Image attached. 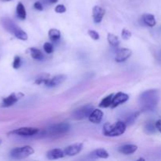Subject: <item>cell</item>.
I'll use <instances>...</instances> for the list:
<instances>
[{
  "label": "cell",
  "mask_w": 161,
  "mask_h": 161,
  "mask_svg": "<svg viewBox=\"0 0 161 161\" xmlns=\"http://www.w3.org/2000/svg\"><path fill=\"white\" fill-rule=\"evenodd\" d=\"M121 36H122V38L124 40H128V39H129L131 37V32H130L129 30H128V29H123L122 30V32H121Z\"/></svg>",
  "instance_id": "obj_28"
},
{
  "label": "cell",
  "mask_w": 161,
  "mask_h": 161,
  "mask_svg": "<svg viewBox=\"0 0 161 161\" xmlns=\"http://www.w3.org/2000/svg\"><path fill=\"white\" fill-rule=\"evenodd\" d=\"M0 23L6 31L13 34L17 39L23 40V41H26L29 38L28 34L24 31H23L18 25H17L12 19L9 18L7 17H3L0 19Z\"/></svg>",
  "instance_id": "obj_2"
},
{
  "label": "cell",
  "mask_w": 161,
  "mask_h": 161,
  "mask_svg": "<svg viewBox=\"0 0 161 161\" xmlns=\"http://www.w3.org/2000/svg\"><path fill=\"white\" fill-rule=\"evenodd\" d=\"M49 75L48 73H43L42 75H40L39 77H37V79H36V82L35 83H36V84H43V83H44L46 84L47 81L49 80Z\"/></svg>",
  "instance_id": "obj_25"
},
{
  "label": "cell",
  "mask_w": 161,
  "mask_h": 161,
  "mask_svg": "<svg viewBox=\"0 0 161 161\" xmlns=\"http://www.w3.org/2000/svg\"><path fill=\"white\" fill-rule=\"evenodd\" d=\"M157 130L156 128V124L153 122H148L146 123V124L145 125V131L148 134H153L156 132V130Z\"/></svg>",
  "instance_id": "obj_24"
},
{
  "label": "cell",
  "mask_w": 161,
  "mask_h": 161,
  "mask_svg": "<svg viewBox=\"0 0 161 161\" xmlns=\"http://www.w3.org/2000/svg\"><path fill=\"white\" fill-rule=\"evenodd\" d=\"M1 143H2V140L0 139V145H1Z\"/></svg>",
  "instance_id": "obj_37"
},
{
  "label": "cell",
  "mask_w": 161,
  "mask_h": 161,
  "mask_svg": "<svg viewBox=\"0 0 161 161\" xmlns=\"http://www.w3.org/2000/svg\"><path fill=\"white\" fill-rule=\"evenodd\" d=\"M92 157L94 158H101L106 159L109 157V154L105 149L104 148H98L96 150H94L92 153L91 154Z\"/></svg>",
  "instance_id": "obj_18"
},
{
  "label": "cell",
  "mask_w": 161,
  "mask_h": 161,
  "mask_svg": "<svg viewBox=\"0 0 161 161\" xmlns=\"http://www.w3.org/2000/svg\"><path fill=\"white\" fill-rule=\"evenodd\" d=\"M21 65V58L19 56H16L13 59V68L14 69H18Z\"/></svg>",
  "instance_id": "obj_26"
},
{
  "label": "cell",
  "mask_w": 161,
  "mask_h": 161,
  "mask_svg": "<svg viewBox=\"0 0 161 161\" xmlns=\"http://www.w3.org/2000/svg\"><path fill=\"white\" fill-rule=\"evenodd\" d=\"M3 2H9V1H11V0H3Z\"/></svg>",
  "instance_id": "obj_36"
},
{
  "label": "cell",
  "mask_w": 161,
  "mask_h": 161,
  "mask_svg": "<svg viewBox=\"0 0 161 161\" xmlns=\"http://www.w3.org/2000/svg\"><path fill=\"white\" fill-rule=\"evenodd\" d=\"M105 13V11L103 8L99 6H95L93 8V19H94V22L96 24L101 22Z\"/></svg>",
  "instance_id": "obj_14"
},
{
  "label": "cell",
  "mask_w": 161,
  "mask_h": 161,
  "mask_svg": "<svg viewBox=\"0 0 161 161\" xmlns=\"http://www.w3.org/2000/svg\"><path fill=\"white\" fill-rule=\"evenodd\" d=\"M83 145L82 143H75V144H72V145L67 146L65 148L64 152H65V154L66 156H73L79 153L83 149Z\"/></svg>",
  "instance_id": "obj_11"
},
{
  "label": "cell",
  "mask_w": 161,
  "mask_h": 161,
  "mask_svg": "<svg viewBox=\"0 0 161 161\" xmlns=\"http://www.w3.org/2000/svg\"><path fill=\"white\" fill-rule=\"evenodd\" d=\"M142 22L148 27H154L156 24L155 17L151 13H145L142 16Z\"/></svg>",
  "instance_id": "obj_17"
},
{
  "label": "cell",
  "mask_w": 161,
  "mask_h": 161,
  "mask_svg": "<svg viewBox=\"0 0 161 161\" xmlns=\"http://www.w3.org/2000/svg\"><path fill=\"white\" fill-rule=\"evenodd\" d=\"M39 132V129L36 128H21L12 131V134L22 137L34 136Z\"/></svg>",
  "instance_id": "obj_8"
},
{
  "label": "cell",
  "mask_w": 161,
  "mask_h": 161,
  "mask_svg": "<svg viewBox=\"0 0 161 161\" xmlns=\"http://www.w3.org/2000/svg\"><path fill=\"white\" fill-rule=\"evenodd\" d=\"M129 99V95L123 92H118L117 94H116L113 96V99H112V103L111 107L112 108H116L117 106H119L120 105L123 104L126 101H128Z\"/></svg>",
  "instance_id": "obj_10"
},
{
  "label": "cell",
  "mask_w": 161,
  "mask_h": 161,
  "mask_svg": "<svg viewBox=\"0 0 161 161\" xmlns=\"http://www.w3.org/2000/svg\"><path fill=\"white\" fill-rule=\"evenodd\" d=\"M48 36H49V39L54 43L57 42L61 38V32L58 29H51L48 32Z\"/></svg>",
  "instance_id": "obj_21"
},
{
  "label": "cell",
  "mask_w": 161,
  "mask_h": 161,
  "mask_svg": "<svg viewBox=\"0 0 161 161\" xmlns=\"http://www.w3.org/2000/svg\"><path fill=\"white\" fill-rule=\"evenodd\" d=\"M65 155V152L61 148H54L47 152V157L48 160H57L64 157Z\"/></svg>",
  "instance_id": "obj_15"
},
{
  "label": "cell",
  "mask_w": 161,
  "mask_h": 161,
  "mask_svg": "<svg viewBox=\"0 0 161 161\" xmlns=\"http://www.w3.org/2000/svg\"><path fill=\"white\" fill-rule=\"evenodd\" d=\"M138 116V112H136V113H134L133 115H131V116H130L128 117V119H127V120H126V123H128V124H131L132 123L135 122V120H136V118ZM126 123V124H127Z\"/></svg>",
  "instance_id": "obj_30"
},
{
  "label": "cell",
  "mask_w": 161,
  "mask_h": 161,
  "mask_svg": "<svg viewBox=\"0 0 161 161\" xmlns=\"http://www.w3.org/2000/svg\"><path fill=\"white\" fill-rule=\"evenodd\" d=\"M157 56H158V61H160L161 63V50H160V52L157 54Z\"/></svg>",
  "instance_id": "obj_34"
},
{
  "label": "cell",
  "mask_w": 161,
  "mask_h": 161,
  "mask_svg": "<svg viewBox=\"0 0 161 161\" xmlns=\"http://www.w3.org/2000/svg\"><path fill=\"white\" fill-rule=\"evenodd\" d=\"M114 94H109L107 97L104 98L101 100V101L99 104V106L101 108H108V107H111L112 103V99H113Z\"/></svg>",
  "instance_id": "obj_23"
},
{
  "label": "cell",
  "mask_w": 161,
  "mask_h": 161,
  "mask_svg": "<svg viewBox=\"0 0 161 161\" xmlns=\"http://www.w3.org/2000/svg\"><path fill=\"white\" fill-rule=\"evenodd\" d=\"M43 49H44V51L47 54H51L54 51V47H53V45L50 43H46L43 45Z\"/></svg>",
  "instance_id": "obj_27"
},
{
  "label": "cell",
  "mask_w": 161,
  "mask_h": 161,
  "mask_svg": "<svg viewBox=\"0 0 161 161\" xmlns=\"http://www.w3.org/2000/svg\"><path fill=\"white\" fill-rule=\"evenodd\" d=\"M34 8L39 11H42L43 10V5H42V3H39V2L35 3V4H34Z\"/></svg>",
  "instance_id": "obj_32"
},
{
  "label": "cell",
  "mask_w": 161,
  "mask_h": 161,
  "mask_svg": "<svg viewBox=\"0 0 161 161\" xmlns=\"http://www.w3.org/2000/svg\"><path fill=\"white\" fill-rule=\"evenodd\" d=\"M23 96L22 94H15V93H13V94H10L9 96H7L6 98H4L3 99V101H2V107H5V108H7V107H10L12 105H13L14 104H16L18 100L21 98V97Z\"/></svg>",
  "instance_id": "obj_9"
},
{
  "label": "cell",
  "mask_w": 161,
  "mask_h": 161,
  "mask_svg": "<svg viewBox=\"0 0 161 161\" xmlns=\"http://www.w3.org/2000/svg\"><path fill=\"white\" fill-rule=\"evenodd\" d=\"M55 12L57 13H63L66 12V7L64 5H57L55 7Z\"/></svg>",
  "instance_id": "obj_31"
},
{
  "label": "cell",
  "mask_w": 161,
  "mask_h": 161,
  "mask_svg": "<svg viewBox=\"0 0 161 161\" xmlns=\"http://www.w3.org/2000/svg\"><path fill=\"white\" fill-rule=\"evenodd\" d=\"M103 116H104L103 112L100 109H96L92 111L91 115L89 116L88 119L90 120V122L95 123V124H98L101 122V120L103 119Z\"/></svg>",
  "instance_id": "obj_13"
},
{
  "label": "cell",
  "mask_w": 161,
  "mask_h": 161,
  "mask_svg": "<svg viewBox=\"0 0 161 161\" xmlns=\"http://www.w3.org/2000/svg\"><path fill=\"white\" fill-rule=\"evenodd\" d=\"M108 42H109V45L112 47H115L117 48L120 45V40L119 38L112 33L108 34Z\"/></svg>",
  "instance_id": "obj_22"
},
{
  "label": "cell",
  "mask_w": 161,
  "mask_h": 161,
  "mask_svg": "<svg viewBox=\"0 0 161 161\" xmlns=\"http://www.w3.org/2000/svg\"><path fill=\"white\" fill-rule=\"evenodd\" d=\"M88 35L90 36L91 39H94V40H98L99 38H100L99 34L96 31H94V30H89Z\"/></svg>",
  "instance_id": "obj_29"
},
{
  "label": "cell",
  "mask_w": 161,
  "mask_h": 161,
  "mask_svg": "<svg viewBox=\"0 0 161 161\" xmlns=\"http://www.w3.org/2000/svg\"><path fill=\"white\" fill-rule=\"evenodd\" d=\"M66 79V75H57L54 76L53 78H49V80L46 83V86L47 87H55V86L60 85Z\"/></svg>",
  "instance_id": "obj_12"
},
{
  "label": "cell",
  "mask_w": 161,
  "mask_h": 161,
  "mask_svg": "<svg viewBox=\"0 0 161 161\" xmlns=\"http://www.w3.org/2000/svg\"><path fill=\"white\" fill-rule=\"evenodd\" d=\"M35 153L33 148L29 146L17 147L10 151V157L13 160H23L29 156H31Z\"/></svg>",
  "instance_id": "obj_4"
},
{
  "label": "cell",
  "mask_w": 161,
  "mask_h": 161,
  "mask_svg": "<svg viewBox=\"0 0 161 161\" xmlns=\"http://www.w3.org/2000/svg\"><path fill=\"white\" fill-rule=\"evenodd\" d=\"M127 124L123 121H118L113 125L107 123L103 126L102 132L103 135L107 137H118L125 132Z\"/></svg>",
  "instance_id": "obj_3"
},
{
  "label": "cell",
  "mask_w": 161,
  "mask_h": 161,
  "mask_svg": "<svg viewBox=\"0 0 161 161\" xmlns=\"http://www.w3.org/2000/svg\"><path fill=\"white\" fill-rule=\"evenodd\" d=\"M94 107L92 105H85L77 109L74 110L72 112V117L74 120H81L88 118L92 111L94 110Z\"/></svg>",
  "instance_id": "obj_6"
},
{
  "label": "cell",
  "mask_w": 161,
  "mask_h": 161,
  "mask_svg": "<svg viewBox=\"0 0 161 161\" xmlns=\"http://www.w3.org/2000/svg\"><path fill=\"white\" fill-rule=\"evenodd\" d=\"M160 91L156 89H151L143 92L138 98V103L141 110L144 112H152L156 109L160 101Z\"/></svg>",
  "instance_id": "obj_1"
},
{
  "label": "cell",
  "mask_w": 161,
  "mask_h": 161,
  "mask_svg": "<svg viewBox=\"0 0 161 161\" xmlns=\"http://www.w3.org/2000/svg\"><path fill=\"white\" fill-rule=\"evenodd\" d=\"M49 3H56L58 2V0H49Z\"/></svg>",
  "instance_id": "obj_35"
},
{
  "label": "cell",
  "mask_w": 161,
  "mask_h": 161,
  "mask_svg": "<svg viewBox=\"0 0 161 161\" xmlns=\"http://www.w3.org/2000/svg\"><path fill=\"white\" fill-rule=\"evenodd\" d=\"M71 129V126L68 123H58L51 125L47 130V134L51 136L64 135L68 132Z\"/></svg>",
  "instance_id": "obj_5"
},
{
  "label": "cell",
  "mask_w": 161,
  "mask_h": 161,
  "mask_svg": "<svg viewBox=\"0 0 161 161\" xmlns=\"http://www.w3.org/2000/svg\"><path fill=\"white\" fill-rule=\"evenodd\" d=\"M30 54H31V57L36 61H42L44 58L43 54L42 53L41 50L37 49V48H35V47L30 48Z\"/></svg>",
  "instance_id": "obj_19"
},
{
  "label": "cell",
  "mask_w": 161,
  "mask_h": 161,
  "mask_svg": "<svg viewBox=\"0 0 161 161\" xmlns=\"http://www.w3.org/2000/svg\"><path fill=\"white\" fill-rule=\"evenodd\" d=\"M138 149V146L133 145V144H127V145H123V146H120L118 148V151L120 153L124 154V155H130L135 153Z\"/></svg>",
  "instance_id": "obj_16"
},
{
  "label": "cell",
  "mask_w": 161,
  "mask_h": 161,
  "mask_svg": "<svg viewBox=\"0 0 161 161\" xmlns=\"http://www.w3.org/2000/svg\"><path fill=\"white\" fill-rule=\"evenodd\" d=\"M155 124H156V129L161 133V120H158L155 123Z\"/></svg>",
  "instance_id": "obj_33"
},
{
  "label": "cell",
  "mask_w": 161,
  "mask_h": 161,
  "mask_svg": "<svg viewBox=\"0 0 161 161\" xmlns=\"http://www.w3.org/2000/svg\"><path fill=\"white\" fill-rule=\"evenodd\" d=\"M16 11H17V15L19 19H21V20H24V19L26 18V10H25V8H24V5L22 3H18V4L17 6Z\"/></svg>",
  "instance_id": "obj_20"
},
{
  "label": "cell",
  "mask_w": 161,
  "mask_h": 161,
  "mask_svg": "<svg viewBox=\"0 0 161 161\" xmlns=\"http://www.w3.org/2000/svg\"><path fill=\"white\" fill-rule=\"evenodd\" d=\"M132 54V51L128 48H120L116 51L115 60L116 62H124Z\"/></svg>",
  "instance_id": "obj_7"
}]
</instances>
